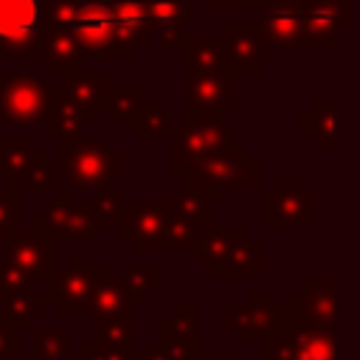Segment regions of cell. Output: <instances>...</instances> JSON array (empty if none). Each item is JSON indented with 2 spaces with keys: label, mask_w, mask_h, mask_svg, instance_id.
<instances>
[{
  "label": "cell",
  "mask_w": 360,
  "mask_h": 360,
  "mask_svg": "<svg viewBox=\"0 0 360 360\" xmlns=\"http://www.w3.org/2000/svg\"><path fill=\"white\" fill-rule=\"evenodd\" d=\"M56 169L70 188L104 191L124 174V152L101 138H79L56 143Z\"/></svg>",
  "instance_id": "cell-1"
},
{
  "label": "cell",
  "mask_w": 360,
  "mask_h": 360,
  "mask_svg": "<svg viewBox=\"0 0 360 360\" xmlns=\"http://www.w3.org/2000/svg\"><path fill=\"white\" fill-rule=\"evenodd\" d=\"M45 25V0H0V62L25 56Z\"/></svg>",
  "instance_id": "cell-15"
},
{
  "label": "cell",
  "mask_w": 360,
  "mask_h": 360,
  "mask_svg": "<svg viewBox=\"0 0 360 360\" xmlns=\"http://www.w3.org/2000/svg\"><path fill=\"white\" fill-rule=\"evenodd\" d=\"M264 245L262 239H256L250 231L245 236H239L231 250L225 253V259L211 267L208 273L214 278H259L262 270H264Z\"/></svg>",
  "instance_id": "cell-24"
},
{
  "label": "cell",
  "mask_w": 360,
  "mask_h": 360,
  "mask_svg": "<svg viewBox=\"0 0 360 360\" xmlns=\"http://www.w3.org/2000/svg\"><path fill=\"white\" fill-rule=\"evenodd\" d=\"M315 222V194L298 174H278L262 194L264 228H309Z\"/></svg>",
  "instance_id": "cell-10"
},
{
  "label": "cell",
  "mask_w": 360,
  "mask_h": 360,
  "mask_svg": "<svg viewBox=\"0 0 360 360\" xmlns=\"http://www.w3.org/2000/svg\"><path fill=\"white\" fill-rule=\"evenodd\" d=\"M208 231L172 214L169 222H166V233H163V248L160 253H197L200 245H202V236Z\"/></svg>",
  "instance_id": "cell-34"
},
{
  "label": "cell",
  "mask_w": 360,
  "mask_h": 360,
  "mask_svg": "<svg viewBox=\"0 0 360 360\" xmlns=\"http://www.w3.org/2000/svg\"><path fill=\"white\" fill-rule=\"evenodd\" d=\"M149 90L146 84H135V87H118L112 84L110 90V107H107V121L110 124H135L138 115L143 112V107L149 104Z\"/></svg>",
  "instance_id": "cell-30"
},
{
  "label": "cell",
  "mask_w": 360,
  "mask_h": 360,
  "mask_svg": "<svg viewBox=\"0 0 360 360\" xmlns=\"http://www.w3.org/2000/svg\"><path fill=\"white\" fill-rule=\"evenodd\" d=\"M73 37L79 39L84 56L98 62H129L132 53L121 51L112 39V14L107 0H79L76 20L70 25Z\"/></svg>",
  "instance_id": "cell-11"
},
{
  "label": "cell",
  "mask_w": 360,
  "mask_h": 360,
  "mask_svg": "<svg viewBox=\"0 0 360 360\" xmlns=\"http://www.w3.org/2000/svg\"><path fill=\"white\" fill-rule=\"evenodd\" d=\"M138 360H174V357H172V352L160 340H149L146 349L138 354Z\"/></svg>",
  "instance_id": "cell-44"
},
{
  "label": "cell",
  "mask_w": 360,
  "mask_h": 360,
  "mask_svg": "<svg viewBox=\"0 0 360 360\" xmlns=\"http://www.w3.org/2000/svg\"><path fill=\"white\" fill-rule=\"evenodd\" d=\"M25 56L45 65V73H51L56 79L84 70V59H87L70 28H59V25H48V22L37 34V39Z\"/></svg>",
  "instance_id": "cell-17"
},
{
  "label": "cell",
  "mask_w": 360,
  "mask_h": 360,
  "mask_svg": "<svg viewBox=\"0 0 360 360\" xmlns=\"http://www.w3.org/2000/svg\"><path fill=\"white\" fill-rule=\"evenodd\" d=\"M172 217V205L169 200H135V202H124L121 211V239L129 242L138 253H160L163 248V233H166V222Z\"/></svg>",
  "instance_id": "cell-16"
},
{
  "label": "cell",
  "mask_w": 360,
  "mask_h": 360,
  "mask_svg": "<svg viewBox=\"0 0 360 360\" xmlns=\"http://www.w3.org/2000/svg\"><path fill=\"white\" fill-rule=\"evenodd\" d=\"M295 343V360H338V340L335 332L321 329H301L284 323Z\"/></svg>",
  "instance_id": "cell-32"
},
{
  "label": "cell",
  "mask_w": 360,
  "mask_h": 360,
  "mask_svg": "<svg viewBox=\"0 0 360 360\" xmlns=\"http://www.w3.org/2000/svg\"><path fill=\"white\" fill-rule=\"evenodd\" d=\"M309 3H315V0H270V6H292V8H301V6H309Z\"/></svg>",
  "instance_id": "cell-46"
},
{
  "label": "cell",
  "mask_w": 360,
  "mask_h": 360,
  "mask_svg": "<svg viewBox=\"0 0 360 360\" xmlns=\"http://www.w3.org/2000/svg\"><path fill=\"white\" fill-rule=\"evenodd\" d=\"M84 360H138L135 346H107L98 340H87L82 346Z\"/></svg>",
  "instance_id": "cell-41"
},
{
  "label": "cell",
  "mask_w": 360,
  "mask_h": 360,
  "mask_svg": "<svg viewBox=\"0 0 360 360\" xmlns=\"http://www.w3.org/2000/svg\"><path fill=\"white\" fill-rule=\"evenodd\" d=\"M132 309H135V304H132V295L124 287V281L104 276L90 290L84 312H87V318H115V315H132Z\"/></svg>",
  "instance_id": "cell-28"
},
{
  "label": "cell",
  "mask_w": 360,
  "mask_h": 360,
  "mask_svg": "<svg viewBox=\"0 0 360 360\" xmlns=\"http://www.w3.org/2000/svg\"><path fill=\"white\" fill-rule=\"evenodd\" d=\"M0 180H3V174H0Z\"/></svg>",
  "instance_id": "cell-49"
},
{
  "label": "cell",
  "mask_w": 360,
  "mask_h": 360,
  "mask_svg": "<svg viewBox=\"0 0 360 360\" xmlns=\"http://www.w3.org/2000/svg\"><path fill=\"white\" fill-rule=\"evenodd\" d=\"M222 326L236 335L239 343H264L284 326V304L273 290H253L245 304H228L222 309Z\"/></svg>",
  "instance_id": "cell-8"
},
{
  "label": "cell",
  "mask_w": 360,
  "mask_h": 360,
  "mask_svg": "<svg viewBox=\"0 0 360 360\" xmlns=\"http://www.w3.org/2000/svg\"><path fill=\"white\" fill-rule=\"evenodd\" d=\"M118 278H121L124 287L129 290L135 307H143V304L149 301V295L160 292V287H163V281H160V267H158V264H124Z\"/></svg>",
  "instance_id": "cell-33"
},
{
  "label": "cell",
  "mask_w": 360,
  "mask_h": 360,
  "mask_svg": "<svg viewBox=\"0 0 360 360\" xmlns=\"http://www.w3.org/2000/svg\"><path fill=\"white\" fill-rule=\"evenodd\" d=\"M301 8H292V6H270V8H264V17L259 22H262L264 39L273 48H298L301 22H304Z\"/></svg>",
  "instance_id": "cell-29"
},
{
  "label": "cell",
  "mask_w": 360,
  "mask_h": 360,
  "mask_svg": "<svg viewBox=\"0 0 360 360\" xmlns=\"http://www.w3.org/2000/svg\"><path fill=\"white\" fill-rule=\"evenodd\" d=\"M270 6V0H239L236 8H256V11H264Z\"/></svg>",
  "instance_id": "cell-45"
},
{
  "label": "cell",
  "mask_w": 360,
  "mask_h": 360,
  "mask_svg": "<svg viewBox=\"0 0 360 360\" xmlns=\"http://www.w3.org/2000/svg\"><path fill=\"white\" fill-rule=\"evenodd\" d=\"M250 228H242V225H231V228H208V233L202 236V245H200V250H197V264L200 267H217L222 259H225V253L231 250V245L239 239V236H245Z\"/></svg>",
  "instance_id": "cell-35"
},
{
  "label": "cell",
  "mask_w": 360,
  "mask_h": 360,
  "mask_svg": "<svg viewBox=\"0 0 360 360\" xmlns=\"http://www.w3.org/2000/svg\"><path fill=\"white\" fill-rule=\"evenodd\" d=\"M208 3H211V8H219L222 11V8H236L239 0H208Z\"/></svg>",
  "instance_id": "cell-48"
},
{
  "label": "cell",
  "mask_w": 360,
  "mask_h": 360,
  "mask_svg": "<svg viewBox=\"0 0 360 360\" xmlns=\"http://www.w3.org/2000/svg\"><path fill=\"white\" fill-rule=\"evenodd\" d=\"M124 191L121 188H104L93 200H87V211L96 228H118L121 211H124Z\"/></svg>",
  "instance_id": "cell-37"
},
{
  "label": "cell",
  "mask_w": 360,
  "mask_h": 360,
  "mask_svg": "<svg viewBox=\"0 0 360 360\" xmlns=\"http://www.w3.org/2000/svg\"><path fill=\"white\" fill-rule=\"evenodd\" d=\"M338 98H318L309 110L301 112V135L312 141L315 149H340V127H338Z\"/></svg>",
  "instance_id": "cell-25"
},
{
  "label": "cell",
  "mask_w": 360,
  "mask_h": 360,
  "mask_svg": "<svg viewBox=\"0 0 360 360\" xmlns=\"http://www.w3.org/2000/svg\"><path fill=\"white\" fill-rule=\"evenodd\" d=\"M191 360H245V357H228V354H194Z\"/></svg>",
  "instance_id": "cell-47"
},
{
  "label": "cell",
  "mask_w": 360,
  "mask_h": 360,
  "mask_svg": "<svg viewBox=\"0 0 360 360\" xmlns=\"http://www.w3.org/2000/svg\"><path fill=\"white\" fill-rule=\"evenodd\" d=\"M0 174L17 188H56L59 169L28 135H0Z\"/></svg>",
  "instance_id": "cell-7"
},
{
  "label": "cell",
  "mask_w": 360,
  "mask_h": 360,
  "mask_svg": "<svg viewBox=\"0 0 360 360\" xmlns=\"http://www.w3.org/2000/svg\"><path fill=\"white\" fill-rule=\"evenodd\" d=\"M132 129H135V138H169L174 129V121L158 98H149V104L143 107Z\"/></svg>",
  "instance_id": "cell-38"
},
{
  "label": "cell",
  "mask_w": 360,
  "mask_h": 360,
  "mask_svg": "<svg viewBox=\"0 0 360 360\" xmlns=\"http://www.w3.org/2000/svg\"><path fill=\"white\" fill-rule=\"evenodd\" d=\"M301 42L298 48H338L340 25L352 20V0H315L301 8Z\"/></svg>",
  "instance_id": "cell-18"
},
{
  "label": "cell",
  "mask_w": 360,
  "mask_h": 360,
  "mask_svg": "<svg viewBox=\"0 0 360 360\" xmlns=\"http://www.w3.org/2000/svg\"><path fill=\"white\" fill-rule=\"evenodd\" d=\"M6 256L17 270H22L37 290H42L51 301L56 295V276H59V253H56V239L34 225L20 228L8 242H6Z\"/></svg>",
  "instance_id": "cell-5"
},
{
  "label": "cell",
  "mask_w": 360,
  "mask_h": 360,
  "mask_svg": "<svg viewBox=\"0 0 360 360\" xmlns=\"http://www.w3.org/2000/svg\"><path fill=\"white\" fill-rule=\"evenodd\" d=\"M98 121L96 112L79 107L76 101L53 93V101L42 118V132L45 138H53L56 143H70V141H79L84 138V129L93 127Z\"/></svg>",
  "instance_id": "cell-21"
},
{
  "label": "cell",
  "mask_w": 360,
  "mask_h": 360,
  "mask_svg": "<svg viewBox=\"0 0 360 360\" xmlns=\"http://www.w3.org/2000/svg\"><path fill=\"white\" fill-rule=\"evenodd\" d=\"M20 231V191L3 177L0 180V242H8Z\"/></svg>",
  "instance_id": "cell-40"
},
{
  "label": "cell",
  "mask_w": 360,
  "mask_h": 360,
  "mask_svg": "<svg viewBox=\"0 0 360 360\" xmlns=\"http://www.w3.org/2000/svg\"><path fill=\"white\" fill-rule=\"evenodd\" d=\"M169 205H172V214L200 225V228H211V208H214V200H208L200 188L188 186V183H180L172 197H169Z\"/></svg>",
  "instance_id": "cell-31"
},
{
  "label": "cell",
  "mask_w": 360,
  "mask_h": 360,
  "mask_svg": "<svg viewBox=\"0 0 360 360\" xmlns=\"http://www.w3.org/2000/svg\"><path fill=\"white\" fill-rule=\"evenodd\" d=\"M149 34L160 37L163 48H183V25H186V3L183 0H146Z\"/></svg>",
  "instance_id": "cell-27"
},
{
  "label": "cell",
  "mask_w": 360,
  "mask_h": 360,
  "mask_svg": "<svg viewBox=\"0 0 360 360\" xmlns=\"http://www.w3.org/2000/svg\"><path fill=\"white\" fill-rule=\"evenodd\" d=\"M236 79L239 76L231 68L183 79L186 82L183 121L186 124H219V121H225V112H233L239 107Z\"/></svg>",
  "instance_id": "cell-4"
},
{
  "label": "cell",
  "mask_w": 360,
  "mask_h": 360,
  "mask_svg": "<svg viewBox=\"0 0 360 360\" xmlns=\"http://www.w3.org/2000/svg\"><path fill=\"white\" fill-rule=\"evenodd\" d=\"M51 298L31 287H0V321L14 326L17 332L34 329V321L45 315Z\"/></svg>",
  "instance_id": "cell-23"
},
{
  "label": "cell",
  "mask_w": 360,
  "mask_h": 360,
  "mask_svg": "<svg viewBox=\"0 0 360 360\" xmlns=\"http://www.w3.org/2000/svg\"><path fill=\"white\" fill-rule=\"evenodd\" d=\"M31 225L51 233L56 242L59 239H68V242H96L98 239V228L90 219L87 202H76L68 188H56V200H48L42 205V211L34 214Z\"/></svg>",
  "instance_id": "cell-14"
},
{
  "label": "cell",
  "mask_w": 360,
  "mask_h": 360,
  "mask_svg": "<svg viewBox=\"0 0 360 360\" xmlns=\"http://www.w3.org/2000/svg\"><path fill=\"white\" fill-rule=\"evenodd\" d=\"M0 360H20V332L0 321Z\"/></svg>",
  "instance_id": "cell-43"
},
{
  "label": "cell",
  "mask_w": 360,
  "mask_h": 360,
  "mask_svg": "<svg viewBox=\"0 0 360 360\" xmlns=\"http://www.w3.org/2000/svg\"><path fill=\"white\" fill-rule=\"evenodd\" d=\"M222 42H225V56L228 68L236 76H256L264 70L267 62L276 59V48L264 39L262 22H248V20H228L222 25Z\"/></svg>",
  "instance_id": "cell-13"
},
{
  "label": "cell",
  "mask_w": 360,
  "mask_h": 360,
  "mask_svg": "<svg viewBox=\"0 0 360 360\" xmlns=\"http://www.w3.org/2000/svg\"><path fill=\"white\" fill-rule=\"evenodd\" d=\"M76 8H79V0H45V22L70 28L76 20Z\"/></svg>",
  "instance_id": "cell-42"
},
{
  "label": "cell",
  "mask_w": 360,
  "mask_h": 360,
  "mask_svg": "<svg viewBox=\"0 0 360 360\" xmlns=\"http://www.w3.org/2000/svg\"><path fill=\"white\" fill-rule=\"evenodd\" d=\"M262 174H264V166L256 163L250 158V152L242 146H236L233 152L174 169V177L200 188L214 202L222 200L225 191H231V188H262Z\"/></svg>",
  "instance_id": "cell-2"
},
{
  "label": "cell",
  "mask_w": 360,
  "mask_h": 360,
  "mask_svg": "<svg viewBox=\"0 0 360 360\" xmlns=\"http://www.w3.org/2000/svg\"><path fill=\"white\" fill-rule=\"evenodd\" d=\"M110 276L107 264H90L82 250H73L68 256V264L59 267L56 276V295L53 309L59 318H87V298L98 278Z\"/></svg>",
  "instance_id": "cell-12"
},
{
  "label": "cell",
  "mask_w": 360,
  "mask_h": 360,
  "mask_svg": "<svg viewBox=\"0 0 360 360\" xmlns=\"http://www.w3.org/2000/svg\"><path fill=\"white\" fill-rule=\"evenodd\" d=\"M110 90H112V82L107 73H70V76H59L56 79V93L76 101L79 107L101 115L107 112L110 107Z\"/></svg>",
  "instance_id": "cell-22"
},
{
  "label": "cell",
  "mask_w": 360,
  "mask_h": 360,
  "mask_svg": "<svg viewBox=\"0 0 360 360\" xmlns=\"http://www.w3.org/2000/svg\"><path fill=\"white\" fill-rule=\"evenodd\" d=\"M225 68H228V56L219 34H197L183 39V79Z\"/></svg>",
  "instance_id": "cell-26"
},
{
  "label": "cell",
  "mask_w": 360,
  "mask_h": 360,
  "mask_svg": "<svg viewBox=\"0 0 360 360\" xmlns=\"http://www.w3.org/2000/svg\"><path fill=\"white\" fill-rule=\"evenodd\" d=\"M31 360H70L68 329H31Z\"/></svg>",
  "instance_id": "cell-36"
},
{
  "label": "cell",
  "mask_w": 360,
  "mask_h": 360,
  "mask_svg": "<svg viewBox=\"0 0 360 360\" xmlns=\"http://www.w3.org/2000/svg\"><path fill=\"white\" fill-rule=\"evenodd\" d=\"M112 14V39L121 51L132 53L149 45V20L146 0H107Z\"/></svg>",
  "instance_id": "cell-20"
},
{
  "label": "cell",
  "mask_w": 360,
  "mask_h": 360,
  "mask_svg": "<svg viewBox=\"0 0 360 360\" xmlns=\"http://www.w3.org/2000/svg\"><path fill=\"white\" fill-rule=\"evenodd\" d=\"M158 340L174 360H191L200 354V307L174 304L169 315L158 318Z\"/></svg>",
  "instance_id": "cell-19"
},
{
  "label": "cell",
  "mask_w": 360,
  "mask_h": 360,
  "mask_svg": "<svg viewBox=\"0 0 360 360\" xmlns=\"http://www.w3.org/2000/svg\"><path fill=\"white\" fill-rule=\"evenodd\" d=\"M338 298H340L338 278H301L298 290H292L287 295L284 323L301 326V329L335 332V326H338Z\"/></svg>",
  "instance_id": "cell-6"
},
{
  "label": "cell",
  "mask_w": 360,
  "mask_h": 360,
  "mask_svg": "<svg viewBox=\"0 0 360 360\" xmlns=\"http://www.w3.org/2000/svg\"><path fill=\"white\" fill-rule=\"evenodd\" d=\"M53 93L56 76L51 73H8L0 82V124H42Z\"/></svg>",
  "instance_id": "cell-3"
},
{
  "label": "cell",
  "mask_w": 360,
  "mask_h": 360,
  "mask_svg": "<svg viewBox=\"0 0 360 360\" xmlns=\"http://www.w3.org/2000/svg\"><path fill=\"white\" fill-rule=\"evenodd\" d=\"M135 315H115V318H96V340L107 346H132Z\"/></svg>",
  "instance_id": "cell-39"
},
{
  "label": "cell",
  "mask_w": 360,
  "mask_h": 360,
  "mask_svg": "<svg viewBox=\"0 0 360 360\" xmlns=\"http://www.w3.org/2000/svg\"><path fill=\"white\" fill-rule=\"evenodd\" d=\"M172 172L233 152L239 146V129L233 124H174L172 135Z\"/></svg>",
  "instance_id": "cell-9"
}]
</instances>
